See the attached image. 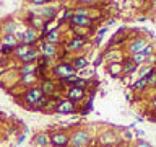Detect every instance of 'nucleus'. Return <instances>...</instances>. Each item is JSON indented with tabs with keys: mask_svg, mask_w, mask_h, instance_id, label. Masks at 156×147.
<instances>
[{
	"mask_svg": "<svg viewBox=\"0 0 156 147\" xmlns=\"http://www.w3.org/2000/svg\"><path fill=\"white\" fill-rule=\"evenodd\" d=\"M37 144H41V145H47V139H46V136H37Z\"/></svg>",
	"mask_w": 156,
	"mask_h": 147,
	"instance_id": "5701e85b",
	"label": "nucleus"
},
{
	"mask_svg": "<svg viewBox=\"0 0 156 147\" xmlns=\"http://www.w3.org/2000/svg\"><path fill=\"white\" fill-rule=\"evenodd\" d=\"M153 105H154V106H156V96H154V98H153Z\"/></svg>",
	"mask_w": 156,
	"mask_h": 147,
	"instance_id": "cd10ccee",
	"label": "nucleus"
},
{
	"mask_svg": "<svg viewBox=\"0 0 156 147\" xmlns=\"http://www.w3.org/2000/svg\"><path fill=\"white\" fill-rule=\"evenodd\" d=\"M36 56H37V51H34V49H29V51H28L26 54H24V56H23L21 59H23L24 62H31Z\"/></svg>",
	"mask_w": 156,
	"mask_h": 147,
	"instance_id": "ddd939ff",
	"label": "nucleus"
},
{
	"mask_svg": "<svg viewBox=\"0 0 156 147\" xmlns=\"http://www.w3.org/2000/svg\"><path fill=\"white\" fill-rule=\"evenodd\" d=\"M90 141V137H88V132L86 131H78L75 136L72 137V144L73 145H83V144H86V142Z\"/></svg>",
	"mask_w": 156,
	"mask_h": 147,
	"instance_id": "7ed1b4c3",
	"label": "nucleus"
},
{
	"mask_svg": "<svg viewBox=\"0 0 156 147\" xmlns=\"http://www.w3.org/2000/svg\"><path fill=\"white\" fill-rule=\"evenodd\" d=\"M146 61V56L143 52H138V54H133V57H132V62L135 64V66H140V64H143Z\"/></svg>",
	"mask_w": 156,
	"mask_h": 147,
	"instance_id": "9d476101",
	"label": "nucleus"
},
{
	"mask_svg": "<svg viewBox=\"0 0 156 147\" xmlns=\"http://www.w3.org/2000/svg\"><path fill=\"white\" fill-rule=\"evenodd\" d=\"M145 87H146V80H145V77H143V78H140L138 82H135V83H133V88H135V90H143Z\"/></svg>",
	"mask_w": 156,
	"mask_h": 147,
	"instance_id": "4468645a",
	"label": "nucleus"
},
{
	"mask_svg": "<svg viewBox=\"0 0 156 147\" xmlns=\"http://www.w3.org/2000/svg\"><path fill=\"white\" fill-rule=\"evenodd\" d=\"M42 51H44L46 56H54V54H55V46L51 44V43H44L42 44Z\"/></svg>",
	"mask_w": 156,
	"mask_h": 147,
	"instance_id": "1a4fd4ad",
	"label": "nucleus"
},
{
	"mask_svg": "<svg viewBox=\"0 0 156 147\" xmlns=\"http://www.w3.org/2000/svg\"><path fill=\"white\" fill-rule=\"evenodd\" d=\"M42 100H44V93L39 88H33L26 93V101L29 105H39V103H42Z\"/></svg>",
	"mask_w": 156,
	"mask_h": 147,
	"instance_id": "f257e3e1",
	"label": "nucleus"
},
{
	"mask_svg": "<svg viewBox=\"0 0 156 147\" xmlns=\"http://www.w3.org/2000/svg\"><path fill=\"white\" fill-rule=\"evenodd\" d=\"M5 44H8V46L13 44L15 46V44H16V38H15L13 34H7V36H5Z\"/></svg>",
	"mask_w": 156,
	"mask_h": 147,
	"instance_id": "a211bd4d",
	"label": "nucleus"
},
{
	"mask_svg": "<svg viewBox=\"0 0 156 147\" xmlns=\"http://www.w3.org/2000/svg\"><path fill=\"white\" fill-rule=\"evenodd\" d=\"M83 44H85L83 39H73V41L70 43V49H78V47H81Z\"/></svg>",
	"mask_w": 156,
	"mask_h": 147,
	"instance_id": "dca6fc26",
	"label": "nucleus"
},
{
	"mask_svg": "<svg viewBox=\"0 0 156 147\" xmlns=\"http://www.w3.org/2000/svg\"><path fill=\"white\" fill-rule=\"evenodd\" d=\"M44 15L46 17H54V8H46L44 10Z\"/></svg>",
	"mask_w": 156,
	"mask_h": 147,
	"instance_id": "393cba45",
	"label": "nucleus"
},
{
	"mask_svg": "<svg viewBox=\"0 0 156 147\" xmlns=\"http://www.w3.org/2000/svg\"><path fill=\"white\" fill-rule=\"evenodd\" d=\"M68 96H70L72 98V100H80V98L83 96V88H73V90L70 92V95H68Z\"/></svg>",
	"mask_w": 156,
	"mask_h": 147,
	"instance_id": "9b49d317",
	"label": "nucleus"
},
{
	"mask_svg": "<svg viewBox=\"0 0 156 147\" xmlns=\"http://www.w3.org/2000/svg\"><path fill=\"white\" fill-rule=\"evenodd\" d=\"M88 66V61L85 57H78L75 59V64H73V69H85Z\"/></svg>",
	"mask_w": 156,
	"mask_h": 147,
	"instance_id": "f8f14e48",
	"label": "nucleus"
},
{
	"mask_svg": "<svg viewBox=\"0 0 156 147\" xmlns=\"http://www.w3.org/2000/svg\"><path fill=\"white\" fill-rule=\"evenodd\" d=\"M135 69H136L135 64H133V62H129L124 69H122V72H125V74H132V72H135Z\"/></svg>",
	"mask_w": 156,
	"mask_h": 147,
	"instance_id": "2eb2a0df",
	"label": "nucleus"
},
{
	"mask_svg": "<svg viewBox=\"0 0 156 147\" xmlns=\"http://www.w3.org/2000/svg\"><path fill=\"white\" fill-rule=\"evenodd\" d=\"M52 144H55V145H67V142L68 139L63 134H55V136H52Z\"/></svg>",
	"mask_w": 156,
	"mask_h": 147,
	"instance_id": "6e6552de",
	"label": "nucleus"
},
{
	"mask_svg": "<svg viewBox=\"0 0 156 147\" xmlns=\"http://www.w3.org/2000/svg\"><path fill=\"white\" fill-rule=\"evenodd\" d=\"M136 147H151V145L146 141H138V142H136Z\"/></svg>",
	"mask_w": 156,
	"mask_h": 147,
	"instance_id": "b1692460",
	"label": "nucleus"
},
{
	"mask_svg": "<svg viewBox=\"0 0 156 147\" xmlns=\"http://www.w3.org/2000/svg\"><path fill=\"white\" fill-rule=\"evenodd\" d=\"M72 21L75 23V24H78V26H88V24H90V17H85V15H75V13H73Z\"/></svg>",
	"mask_w": 156,
	"mask_h": 147,
	"instance_id": "39448f33",
	"label": "nucleus"
},
{
	"mask_svg": "<svg viewBox=\"0 0 156 147\" xmlns=\"http://www.w3.org/2000/svg\"><path fill=\"white\" fill-rule=\"evenodd\" d=\"M47 39L51 41V44H54V43L58 39V34H57L55 31H49V33H47Z\"/></svg>",
	"mask_w": 156,
	"mask_h": 147,
	"instance_id": "f3484780",
	"label": "nucleus"
},
{
	"mask_svg": "<svg viewBox=\"0 0 156 147\" xmlns=\"http://www.w3.org/2000/svg\"><path fill=\"white\" fill-rule=\"evenodd\" d=\"M28 51H29V47H28V46H23V47L16 49V54H18L20 57H23V56H24V54H26Z\"/></svg>",
	"mask_w": 156,
	"mask_h": 147,
	"instance_id": "412c9836",
	"label": "nucleus"
},
{
	"mask_svg": "<svg viewBox=\"0 0 156 147\" xmlns=\"http://www.w3.org/2000/svg\"><path fill=\"white\" fill-rule=\"evenodd\" d=\"M146 46H148V43H146L143 38H140V39H135V41L130 44V52H132V54L143 52V49H145Z\"/></svg>",
	"mask_w": 156,
	"mask_h": 147,
	"instance_id": "20e7f679",
	"label": "nucleus"
},
{
	"mask_svg": "<svg viewBox=\"0 0 156 147\" xmlns=\"http://www.w3.org/2000/svg\"><path fill=\"white\" fill-rule=\"evenodd\" d=\"M55 74L62 78H70L75 75V69H73V66H68V64H62V66L55 67Z\"/></svg>",
	"mask_w": 156,
	"mask_h": 147,
	"instance_id": "f03ea898",
	"label": "nucleus"
},
{
	"mask_svg": "<svg viewBox=\"0 0 156 147\" xmlns=\"http://www.w3.org/2000/svg\"><path fill=\"white\" fill-rule=\"evenodd\" d=\"M33 70H34V67H33V66H29V64H28L26 67H23V69H21V74H23V75H31V74H33Z\"/></svg>",
	"mask_w": 156,
	"mask_h": 147,
	"instance_id": "6ab92c4d",
	"label": "nucleus"
},
{
	"mask_svg": "<svg viewBox=\"0 0 156 147\" xmlns=\"http://www.w3.org/2000/svg\"><path fill=\"white\" fill-rule=\"evenodd\" d=\"M5 29H7V34H13V31H15V23H7Z\"/></svg>",
	"mask_w": 156,
	"mask_h": 147,
	"instance_id": "4be33fe9",
	"label": "nucleus"
},
{
	"mask_svg": "<svg viewBox=\"0 0 156 147\" xmlns=\"http://www.w3.org/2000/svg\"><path fill=\"white\" fill-rule=\"evenodd\" d=\"M51 88H52V83L51 82H46L44 83V92H51ZM42 92V93H44Z\"/></svg>",
	"mask_w": 156,
	"mask_h": 147,
	"instance_id": "a878e982",
	"label": "nucleus"
},
{
	"mask_svg": "<svg viewBox=\"0 0 156 147\" xmlns=\"http://www.w3.org/2000/svg\"><path fill=\"white\" fill-rule=\"evenodd\" d=\"M33 3H34V5H44V3H46V2H42V0H34Z\"/></svg>",
	"mask_w": 156,
	"mask_h": 147,
	"instance_id": "bb28decb",
	"label": "nucleus"
},
{
	"mask_svg": "<svg viewBox=\"0 0 156 147\" xmlns=\"http://www.w3.org/2000/svg\"><path fill=\"white\" fill-rule=\"evenodd\" d=\"M57 111H58V113H62V115L72 113V111H73V103H72V101H62L60 105H58Z\"/></svg>",
	"mask_w": 156,
	"mask_h": 147,
	"instance_id": "0eeeda50",
	"label": "nucleus"
},
{
	"mask_svg": "<svg viewBox=\"0 0 156 147\" xmlns=\"http://www.w3.org/2000/svg\"><path fill=\"white\" fill-rule=\"evenodd\" d=\"M109 70H111V74H114V75H115V74H120L122 72V66H119V64L115 66V64H114V66L109 67Z\"/></svg>",
	"mask_w": 156,
	"mask_h": 147,
	"instance_id": "aec40b11",
	"label": "nucleus"
},
{
	"mask_svg": "<svg viewBox=\"0 0 156 147\" xmlns=\"http://www.w3.org/2000/svg\"><path fill=\"white\" fill-rule=\"evenodd\" d=\"M36 36H37V33L34 31V29H26V31L23 33V41H24V44H31V43H34L36 41Z\"/></svg>",
	"mask_w": 156,
	"mask_h": 147,
	"instance_id": "423d86ee",
	"label": "nucleus"
}]
</instances>
